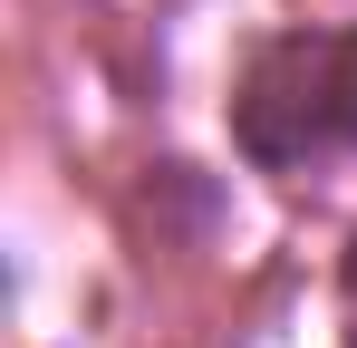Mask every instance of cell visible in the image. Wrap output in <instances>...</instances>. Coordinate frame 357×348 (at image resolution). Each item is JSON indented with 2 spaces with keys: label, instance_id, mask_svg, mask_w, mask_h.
<instances>
[{
  "label": "cell",
  "instance_id": "cell-1",
  "mask_svg": "<svg viewBox=\"0 0 357 348\" xmlns=\"http://www.w3.org/2000/svg\"><path fill=\"white\" fill-rule=\"evenodd\" d=\"M232 145L251 174H319L357 155V20L280 29L232 78Z\"/></svg>",
  "mask_w": 357,
  "mask_h": 348
}]
</instances>
